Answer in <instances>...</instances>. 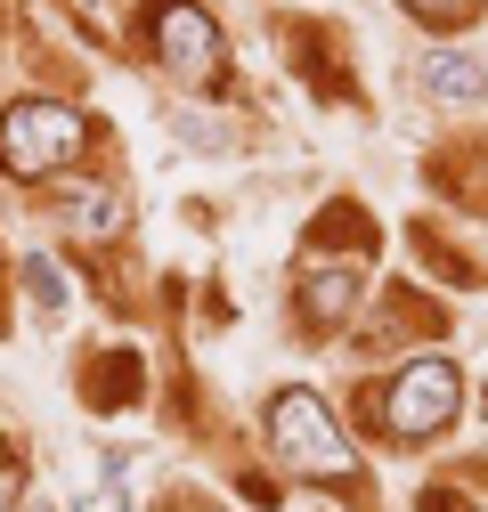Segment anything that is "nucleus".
I'll list each match as a JSON object with an SVG mask.
<instances>
[{"label":"nucleus","instance_id":"obj_1","mask_svg":"<svg viewBox=\"0 0 488 512\" xmlns=\"http://www.w3.org/2000/svg\"><path fill=\"white\" fill-rule=\"evenodd\" d=\"M82 147H90V114H74L66 98H17L0 114V171H17V179L66 171V163H82Z\"/></svg>","mask_w":488,"mask_h":512},{"label":"nucleus","instance_id":"obj_2","mask_svg":"<svg viewBox=\"0 0 488 512\" xmlns=\"http://www.w3.org/2000/svg\"><path fill=\"white\" fill-rule=\"evenodd\" d=\"M269 447L301 480H350L358 472V456L342 447V431H334V415H326L318 391H277L269 399Z\"/></svg>","mask_w":488,"mask_h":512},{"label":"nucleus","instance_id":"obj_3","mask_svg":"<svg viewBox=\"0 0 488 512\" xmlns=\"http://www.w3.org/2000/svg\"><path fill=\"white\" fill-rule=\"evenodd\" d=\"M456 407H464V374L448 358H407L383 391V431L391 439H432V431L456 423Z\"/></svg>","mask_w":488,"mask_h":512},{"label":"nucleus","instance_id":"obj_4","mask_svg":"<svg viewBox=\"0 0 488 512\" xmlns=\"http://www.w3.org/2000/svg\"><path fill=\"white\" fill-rule=\"evenodd\" d=\"M147 41H155V57L179 82H220V25H212V9H196V0H155L147 9Z\"/></svg>","mask_w":488,"mask_h":512},{"label":"nucleus","instance_id":"obj_5","mask_svg":"<svg viewBox=\"0 0 488 512\" xmlns=\"http://www.w3.org/2000/svg\"><path fill=\"white\" fill-rule=\"evenodd\" d=\"M358 293H366V261H342V269H301V309L318 317V326H342V317L358 309Z\"/></svg>","mask_w":488,"mask_h":512},{"label":"nucleus","instance_id":"obj_6","mask_svg":"<svg viewBox=\"0 0 488 512\" xmlns=\"http://www.w3.org/2000/svg\"><path fill=\"white\" fill-rule=\"evenodd\" d=\"M49 212L66 220L82 244H98V236H114V228H122V196H114V187H57Z\"/></svg>","mask_w":488,"mask_h":512},{"label":"nucleus","instance_id":"obj_7","mask_svg":"<svg viewBox=\"0 0 488 512\" xmlns=\"http://www.w3.org/2000/svg\"><path fill=\"white\" fill-rule=\"evenodd\" d=\"M423 90H432V98H480L488 90V66H480L472 49H440L432 66H423Z\"/></svg>","mask_w":488,"mask_h":512},{"label":"nucleus","instance_id":"obj_8","mask_svg":"<svg viewBox=\"0 0 488 512\" xmlns=\"http://www.w3.org/2000/svg\"><path fill=\"white\" fill-rule=\"evenodd\" d=\"M139 399V358L114 350L106 366H90V407H131Z\"/></svg>","mask_w":488,"mask_h":512},{"label":"nucleus","instance_id":"obj_9","mask_svg":"<svg viewBox=\"0 0 488 512\" xmlns=\"http://www.w3.org/2000/svg\"><path fill=\"white\" fill-rule=\"evenodd\" d=\"M342 236H358V252H366V236H375V220H366L358 204H334V212H318L310 244H342Z\"/></svg>","mask_w":488,"mask_h":512},{"label":"nucleus","instance_id":"obj_10","mask_svg":"<svg viewBox=\"0 0 488 512\" xmlns=\"http://www.w3.org/2000/svg\"><path fill=\"white\" fill-rule=\"evenodd\" d=\"M407 17H415V25L456 33V25H472V17H480V0H407Z\"/></svg>","mask_w":488,"mask_h":512},{"label":"nucleus","instance_id":"obj_11","mask_svg":"<svg viewBox=\"0 0 488 512\" xmlns=\"http://www.w3.org/2000/svg\"><path fill=\"white\" fill-rule=\"evenodd\" d=\"M25 293H33V309H41V317H57V301H66V277H57L41 252H33V261H25Z\"/></svg>","mask_w":488,"mask_h":512},{"label":"nucleus","instance_id":"obj_12","mask_svg":"<svg viewBox=\"0 0 488 512\" xmlns=\"http://www.w3.org/2000/svg\"><path fill=\"white\" fill-rule=\"evenodd\" d=\"M415 252H423V261H432V269H440L448 285H472V261H456V252H440V236H423V228H415Z\"/></svg>","mask_w":488,"mask_h":512},{"label":"nucleus","instance_id":"obj_13","mask_svg":"<svg viewBox=\"0 0 488 512\" xmlns=\"http://www.w3.org/2000/svg\"><path fill=\"white\" fill-rule=\"evenodd\" d=\"M17 496H25V464H17V447L0 439V512H9Z\"/></svg>","mask_w":488,"mask_h":512},{"label":"nucleus","instance_id":"obj_14","mask_svg":"<svg viewBox=\"0 0 488 512\" xmlns=\"http://www.w3.org/2000/svg\"><path fill=\"white\" fill-rule=\"evenodd\" d=\"M415 512H464V496H456V488H432V496H423Z\"/></svg>","mask_w":488,"mask_h":512}]
</instances>
